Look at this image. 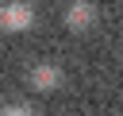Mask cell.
<instances>
[{"mask_svg":"<svg viewBox=\"0 0 123 116\" xmlns=\"http://www.w3.org/2000/svg\"><path fill=\"white\" fill-rule=\"evenodd\" d=\"M92 23H96V4H92V0H73V4L65 8V27H69V31L81 35V31H88Z\"/></svg>","mask_w":123,"mask_h":116,"instance_id":"obj_3","label":"cell"},{"mask_svg":"<svg viewBox=\"0 0 123 116\" xmlns=\"http://www.w3.org/2000/svg\"><path fill=\"white\" fill-rule=\"evenodd\" d=\"M62 81H65V73H62V66H54V62H38V66H31V73H27V85H31L35 93H54Z\"/></svg>","mask_w":123,"mask_h":116,"instance_id":"obj_2","label":"cell"},{"mask_svg":"<svg viewBox=\"0 0 123 116\" xmlns=\"http://www.w3.org/2000/svg\"><path fill=\"white\" fill-rule=\"evenodd\" d=\"M35 19H38V12L27 0H4L0 4V31L4 35H23L35 27Z\"/></svg>","mask_w":123,"mask_h":116,"instance_id":"obj_1","label":"cell"},{"mask_svg":"<svg viewBox=\"0 0 123 116\" xmlns=\"http://www.w3.org/2000/svg\"><path fill=\"white\" fill-rule=\"evenodd\" d=\"M0 116H35V112H31L27 104H19V101H12V104H4V108H0Z\"/></svg>","mask_w":123,"mask_h":116,"instance_id":"obj_4","label":"cell"}]
</instances>
